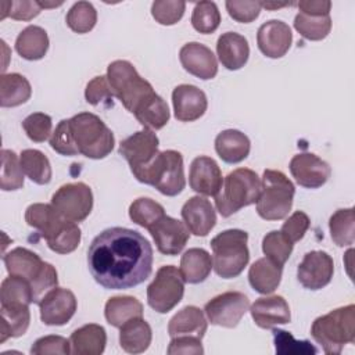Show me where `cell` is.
I'll list each match as a JSON object with an SVG mask.
<instances>
[{
    "label": "cell",
    "mask_w": 355,
    "mask_h": 355,
    "mask_svg": "<svg viewBox=\"0 0 355 355\" xmlns=\"http://www.w3.org/2000/svg\"><path fill=\"white\" fill-rule=\"evenodd\" d=\"M92 277L107 290H126L146 282L153 272V248L139 232L110 227L97 234L87 250Z\"/></svg>",
    "instance_id": "cell-1"
},
{
    "label": "cell",
    "mask_w": 355,
    "mask_h": 355,
    "mask_svg": "<svg viewBox=\"0 0 355 355\" xmlns=\"http://www.w3.org/2000/svg\"><path fill=\"white\" fill-rule=\"evenodd\" d=\"M107 79L114 96L146 129L158 130L168 123L171 115L166 101L139 75L132 62L112 61L107 68Z\"/></svg>",
    "instance_id": "cell-2"
},
{
    "label": "cell",
    "mask_w": 355,
    "mask_h": 355,
    "mask_svg": "<svg viewBox=\"0 0 355 355\" xmlns=\"http://www.w3.org/2000/svg\"><path fill=\"white\" fill-rule=\"evenodd\" d=\"M25 220L40 233L49 248L57 254H69L80 243L79 226L62 218L51 204H31L25 211Z\"/></svg>",
    "instance_id": "cell-3"
},
{
    "label": "cell",
    "mask_w": 355,
    "mask_h": 355,
    "mask_svg": "<svg viewBox=\"0 0 355 355\" xmlns=\"http://www.w3.org/2000/svg\"><path fill=\"white\" fill-rule=\"evenodd\" d=\"M6 269L12 276H19L31 283L33 302L39 304L42 298L58 284L55 268L42 261V258L24 247H17L3 257Z\"/></svg>",
    "instance_id": "cell-4"
},
{
    "label": "cell",
    "mask_w": 355,
    "mask_h": 355,
    "mask_svg": "<svg viewBox=\"0 0 355 355\" xmlns=\"http://www.w3.org/2000/svg\"><path fill=\"white\" fill-rule=\"evenodd\" d=\"M311 336L329 355H337L345 344L355 341V305L349 304L316 318Z\"/></svg>",
    "instance_id": "cell-5"
},
{
    "label": "cell",
    "mask_w": 355,
    "mask_h": 355,
    "mask_svg": "<svg viewBox=\"0 0 355 355\" xmlns=\"http://www.w3.org/2000/svg\"><path fill=\"white\" fill-rule=\"evenodd\" d=\"M248 234L240 229H227L211 240L212 268L222 279L237 277L250 261Z\"/></svg>",
    "instance_id": "cell-6"
},
{
    "label": "cell",
    "mask_w": 355,
    "mask_h": 355,
    "mask_svg": "<svg viewBox=\"0 0 355 355\" xmlns=\"http://www.w3.org/2000/svg\"><path fill=\"white\" fill-rule=\"evenodd\" d=\"M68 121L79 154L92 159H101L114 150V135L100 116L92 112H79Z\"/></svg>",
    "instance_id": "cell-7"
},
{
    "label": "cell",
    "mask_w": 355,
    "mask_h": 355,
    "mask_svg": "<svg viewBox=\"0 0 355 355\" xmlns=\"http://www.w3.org/2000/svg\"><path fill=\"white\" fill-rule=\"evenodd\" d=\"M259 193V176L252 169L237 168L223 179V184L215 196V205L218 212L227 218L241 208L255 204Z\"/></svg>",
    "instance_id": "cell-8"
},
{
    "label": "cell",
    "mask_w": 355,
    "mask_h": 355,
    "mask_svg": "<svg viewBox=\"0 0 355 355\" xmlns=\"http://www.w3.org/2000/svg\"><path fill=\"white\" fill-rule=\"evenodd\" d=\"M295 187L293 182L276 169H265L261 180V193L257 200V214L265 220L286 218L293 207Z\"/></svg>",
    "instance_id": "cell-9"
},
{
    "label": "cell",
    "mask_w": 355,
    "mask_h": 355,
    "mask_svg": "<svg viewBox=\"0 0 355 355\" xmlns=\"http://www.w3.org/2000/svg\"><path fill=\"white\" fill-rule=\"evenodd\" d=\"M140 183L155 187L168 197L178 196L186 186L183 157L179 151H159L151 164L136 178Z\"/></svg>",
    "instance_id": "cell-10"
},
{
    "label": "cell",
    "mask_w": 355,
    "mask_h": 355,
    "mask_svg": "<svg viewBox=\"0 0 355 355\" xmlns=\"http://www.w3.org/2000/svg\"><path fill=\"white\" fill-rule=\"evenodd\" d=\"M184 280L173 265L161 266L147 287V302L158 313H168L183 298Z\"/></svg>",
    "instance_id": "cell-11"
},
{
    "label": "cell",
    "mask_w": 355,
    "mask_h": 355,
    "mask_svg": "<svg viewBox=\"0 0 355 355\" xmlns=\"http://www.w3.org/2000/svg\"><path fill=\"white\" fill-rule=\"evenodd\" d=\"M51 205L62 218L75 223L82 222L93 208L92 189L83 182L62 184L53 194Z\"/></svg>",
    "instance_id": "cell-12"
},
{
    "label": "cell",
    "mask_w": 355,
    "mask_h": 355,
    "mask_svg": "<svg viewBox=\"0 0 355 355\" xmlns=\"http://www.w3.org/2000/svg\"><path fill=\"white\" fill-rule=\"evenodd\" d=\"M250 309L248 297L240 291H226L209 300L204 312L208 322L215 326L233 329Z\"/></svg>",
    "instance_id": "cell-13"
},
{
    "label": "cell",
    "mask_w": 355,
    "mask_h": 355,
    "mask_svg": "<svg viewBox=\"0 0 355 355\" xmlns=\"http://www.w3.org/2000/svg\"><path fill=\"white\" fill-rule=\"evenodd\" d=\"M159 140L151 129H141L132 136L123 139L118 153L128 161L130 171L137 178L157 157Z\"/></svg>",
    "instance_id": "cell-14"
},
{
    "label": "cell",
    "mask_w": 355,
    "mask_h": 355,
    "mask_svg": "<svg viewBox=\"0 0 355 355\" xmlns=\"http://www.w3.org/2000/svg\"><path fill=\"white\" fill-rule=\"evenodd\" d=\"M334 262L324 251H309L304 255L297 269L298 282L304 288L320 290L326 287L333 277Z\"/></svg>",
    "instance_id": "cell-15"
},
{
    "label": "cell",
    "mask_w": 355,
    "mask_h": 355,
    "mask_svg": "<svg viewBox=\"0 0 355 355\" xmlns=\"http://www.w3.org/2000/svg\"><path fill=\"white\" fill-rule=\"evenodd\" d=\"M40 308V319L47 326H62L71 320L76 312L75 294L62 287L50 290L37 304Z\"/></svg>",
    "instance_id": "cell-16"
},
{
    "label": "cell",
    "mask_w": 355,
    "mask_h": 355,
    "mask_svg": "<svg viewBox=\"0 0 355 355\" xmlns=\"http://www.w3.org/2000/svg\"><path fill=\"white\" fill-rule=\"evenodd\" d=\"M288 168L294 180L305 189L322 187L331 175L329 164L312 153L294 155Z\"/></svg>",
    "instance_id": "cell-17"
},
{
    "label": "cell",
    "mask_w": 355,
    "mask_h": 355,
    "mask_svg": "<svg viewBox=\"0 0 355 355\" xmlns=\"http://www.w3.org/2000/svg\"><path fill=\"white\" fill-rule=\"evenodd\" d=\"M157 250L165 255H178L186 245L190 232L186 225L168 215L162 216L148 229Z\"/></svg>",
    "instance_id": "cell-18"
},
{
    "label": "cell",
    "mask_w": 355,
    "mask_h": 355,
    "mask_svg": "<svg viewBox=\"0 0 355 355\" xmlns=\"http://www.w3.org/2000/svg\"><path fill=\"white\" fill-rule=\"evenodd\" d=\"M189 184L198 194L215 197L223 184L222 172L216 161L207 155L196 157L190 165Z\"/></svg>",
    "instance_id": "cell-19"
},
{
    "label": "cell",
    "mask_w": 355,
    "mask_h": 355,
    "mask_svg": "<svg viewBox=\"0 0 355 355\" xmlns=\"http://www.w3.org/2000/svg\"><path fill=\"white\" fill-rule=\"evenodd\" d=\"M293 43L290 26L279 19H270L262 24L257 32V44L259 51L269 58L283 57Z\"/></svg>",
    "instance_id": "cell-20"
},
{
    "label": "cell",
    "mask_w": 355,
    "mask_h": 355,
    "mask_svg": "<svg viewBox=\"0 0 355 355\" xmlns=\"http://www.w3.org/2000/svg\"><path fill=\"white\" fill-rule=\"evenodd\" d=\"M175 118L180 122H193L201 118L208 107L205 93L194 85H179L172 92Z\"/></svg>",
    "instance_id": "cell-21"
},
{
    "label": "cell",
    "mask_w": 355,
    "mask_h": 355,
    "mask_svg": "<svg viewBox=\"0 0 355 355\" xmlns=\"http://www.w3.org/2000/svg\"><path fill=\"white\" fill-rule=\"evenodd\" d=\"M179 60L184 71L202 80L212 79L218 73V62L214 53L198 42H190L182 46Z\"/></svg>",
    "instance_id": "cell-22"
},
{
    "label": "cell",
    "mask_w": 355,
    "mask_h": 355,
    "mask_svg": "<svg viewBox=\"0 0 355 355\" xmlns=\"http://www.w3.org/2000/svg\"><path fill=\"white\" fill-rule=\"evenodd\" d=\"M182 218L190 233L194 236H207L216 225V212L205 197H190L182 207Z\"/></svg>",
    "instance_id": "cell-23"
},
{
    "label": "cell",
    "mask_w": 355,
    "mask_h": 355,
    "mask_svg": "<svg viewBox=\"0 0 355 355\" xmlns=\"http://www.w3.org/2000/svg\"><path fill=\"white\" fill-rule=\"evenodd\" d=\"M252 320L261 329H273L290 323L291 313L287 301L282 295L261 297L250 308Z\"/></svg>",
    "instance_id": "cell-24"
},
{
    "label": "cell",
    "mask_w": 355,
    "mask_h": 355,
    "mask_svg": "<svg viewBox=\"0 0 355 355\" xmlns=\"http://www.w3.org/2000/svg\"><path fill=\"white\" fill-rule=\"evenodd\" d=\"M216 54L220 64L229 71L243 68L250 55V46L247 39L236 32H226L218 37Z\"/></svg>",
    "instance_id": "cell-25"
},
{
    "label": "cell",
    "mask_w": 355,
    "mask_h": 355,
    "mask_svg": "<svg viewBox=\"0 0 355 355\" xmlns=\"http://www.w3.org/2000/svg\"><path fill=\"white\" fill-rule=\"evenodd\" d=\"M251 143L247 135L237 129H226L215 139V151L226 164H239L250 154Z\"/></svg>",
    "instance_id": "cell-26"
},
{
    "label": "cell",
    "mask_w": 355,
    "mask_h": 355,
    "mask_svg": "<svg viewBox=\"0 0 355 355\" xmlns=\"http://www.w3.org/2000/svg\"><path fill=\"white\" fill-rule=\"evenodd\" d=\"M69 343L73 355H100L105 349L107 334L103 326L89 323L76 329L71 334Z\"/></svg>",
    "instance_id": "cell-27"
},
{
    "label": "cell",
    "mask_w": 355,
    "mask_h": 355,
    "mask_svg": "<svg viewBox=\"0 0 355 355\" xmlns=\"http://www.w3.org/2000/svg\"><path fill=\"white\" fill-rule=\"evenodd\" d=\"M207 326L208 324L204 312L194 305H187L175 316H172L168 323V334L171 337L194 336L202 340L207 331Z\"/></svg>",
    "instance_id": "cell-28"
},
{
    "label": "cell",
    "mask_w": 355,
    "mask_h": 355,
    "mask_svg": "<svg viewBox=\"0 0 355 355\" xmlns=\"http://www.w3.org/2000/svg\"><path fill=\"white\" fill-rule=\"evenodd\" d=\"M0 343L7 338H17L26 333L31 322L29 304H1Z\"/></svg>",
    "instance_id": "cell-29"
},
{
    "label": "cell",
    "mask_w": 355,
    "mask_h": 355,
    "mask_svg": "<svg viewBox=\"0 0 355 355\" xmlns=\"http://www.w3.org/2000/svg\"><path fill=\"white\" fill-rule=\"evenodd\" d=\"M283 266L275 263L269 258L257 259L248 270V282L251 287L259 294L273 293L282 280Z\"/></svg>",
    "instance_id": "cell-30"
},
{
    "label": "cell",
    "mask_w": 355,
    "mask_h": 355,
    "mask_svg": "<svg viewBox=\"0 0 355 355\" xmlns=\"http://www.w3.org/2000/svg\"><path fill=\"white\" fill-rule=\"evenodd\" d=\"M119 345L129 354L144 352L153 338L150 324L143 318H135L119 327Z\"/></svg>",
    "instance_id": "cell-31"
},
{
    "label": "cell",
    "mask_w": 355,
    "mask_h": 355,
    "mask_svg": "<svg viewBox=\"0 0 355 355\" xmlns=\"http://www.w3.org/2000/svg\"><path fill=\"white\" fill-rule=\"evenodd\" d=\"M15 50L28 61L42 60L49 50L47 32L37 25L26 26L17 36Z\"/></svg>",
    "instance_id": "cell-32"
},
{
    "label": "cell",
    "mask_w": 355,
    "mask_h": 355,
    "mask_svg": "<svg viewBox=\"0 0 355 355\" xmlns=\"http://www.w3.org/2000/svg\"><path fill=\"white\" fill-rule=\"evenodd\" d=\"M212 258L204 248H190L180 258V273L184 283H202L211 273Z\"/></svg>",
    "instance_id": "cell-33"
},
{
    "label": "cell",
    "mask_w": 355,
    "mask_h": 355,
    "mask_svg": "<svg viewBox=\"0 0 355 355\" xmlns=\"http://www.w3.org/2000/svg\"><path fill=\"white\" fill-rule=\"evenodd\" d=\"M105 320L114 326L121 327L135 318L143 316L141 302L132 295H115L108 298L104 308Z\"/></svg>",
    "instance_id": "cell-34"
},
{
    "label": "cell",
    "mask_w": 355,
    "mask_h": 355,
    "mask_svg": "<svg viewBox=\"0 0 355 355\" xmlns=\"http://www.w3.org/2000/svg\"><path fill=\"white\" fill-rule=\"evenodd\" d=\"M32 96V87L28 79L21 73H1L0 76V105L18 107L26 103Z\"/></svg>",
    "instance_id": "cell-35"
},
{
    "label": "cell",
    "mask_w": 355,
    "mask_h": 355,
    "mask_svg": "<svg viewBox=\"0 0 355 355\" xmlns=\"http://www.w3.org/2000/svg\"><path fill=\"white\" fill-rule=\"evenodd\" d=\"M24 173L36 184H49L51 180V165L49 158L39 150L26 148L19 154Z\"/></svg>",
    "instance_id": "cell-36"
},
{
    "label": "cell",
    "mask_w": 355,
    "mask_h": 355,
    "mask_svg": "<svg viewBox=\"0 0 355 355\" xmlns=\"http://www.w3.org/2000/svg\"><path fill=\"white\" fill-rule=\"evenodd\" d=\"M330 236L338 247L352 245L355 240V216L354 208L337 209L329 220Z\"/></svg>",
    "instance_id": "cell-37"
},
{
    "label": "cell",
    "mask_w": 355,
    "mask_h": 355,
    "mask_svg": "<svg viewBox=\"0 0 355 355\" xmlns=\"http://www.w3.org/2000/svg\"><path fill=\"white\" fill-rule=\"evenodd\" d=\"M295 31L308 40H322L331 31L330 15H308L298 12L294 18Z\"/></svg>",
    "instance_id": "cell-38"
},
{
    "label": "cell",
    "mask_w": 355,
    "mask_h": 355,
    "mask_svg": "<svg viewBox=\"0 0 355 355\" xmlns=\"http://www.w3.org/2000/svg\"><path fill=\"white\" fill-rule=\"evenodd\" d=\"M162 216H165L164 207L148 197H140L129 207V218L147 230Z\"/></svg>",
    "instance_id": "cell-39"
},
{
    "label": "cell",
    "mask_w": 355,
    "mask_h": 355,
    "mask_svg": "<svg viewBox=\"0 0 355 355\" xmlns=\"http://www.w3.org/2000/svg\"><path fill=\"white\" fill-rule=\"evenodd\" d=\"M24 186V171L19 159L12 150H1V176L0 187L4 191H12L22 189Z\"/></svg>",
    "instance_id": "cell-40"
},
{
    "label": "cell",
    "mask_w": 355,
    "mask_h": 355,
    "mask_svg": "<svg viewBox=\"0 0 355 355\" xmlns=\"http://www.w3.org/2000/svg\"><path fill=\"white\" fill-rule=\"evenodd\" d=\"M0 300L1 304H32L33 293L31 283L19 276L10 275L1 283Z\"/></svg>",
    "instance_id": "cell-41"
},
{
    "label": "cell",
    "mask_w": 355,
    "mask_h": 355,
    "mask_svg": "<svg viewBox=\"0 0 355 355\" xmlns=\"http://www.w3.org/2000/svg\"><path fill=\"white\" fill-rule=\"evenodd\" d=\"M65 21L71 31L80 35L87 33L97 22V11L89 1H78L67 12Z\"/></svg>",
    "instance_id": "cell-42"
},
{
    "label": "cell",
    "mask_w": 355,
    "mask_h": 355,
    "mask_svg": "<svg viewBox=\"0 0 355 355\" xmlns=\"http://www.w3.org/2000/svg\"><path fill=\"white\" fill-rule=\"evenodd\" d=\"M293 243L280 232L272 230L262 239V251L275 263L283 266L293 252Z\"/></svg>",
    "instance_id": "cell-43"
},
{
    "label": "cell",
    "mask_w": 355,
    "mask_h": 355,
    "mask_svg": "<svg viewBox=\"0 0 355 355\" xmlns=\"http://www.w3.org/2000/svg\"><path fill=\"white\" fill-rule=\"evenodd\" d=\"M220 24V12L214 1L196 3L191 14L193 28L204 35L212 33Z\"/></svg>",
    "instance_id": "cell-44"
},
{
    "label": "cell",
    "mask_w": 355,
    "mask_h": 355,
    "mask_svg": "<svg viewBox=\"0 0 355 355\" xmlns=\"http://www.w3.org/2000/svg\"><path fill=\"white\" fill-rule=\"evenodd\" d=\"M186 3L182 0H157L151 6L153 18L161 25H175L184 14Z\"/></svg>",
    "instance_id": "cell-45"
},
{
    "label": "cell",
    "mask_w": 355,
    "mask_h": 355,
    "mask_svg": "<svg viewBox=\"0 0 355 355\" xmlns=\"http://www.w3.org/2000/svg\"><path fill=\"white\" fill-rule=\"evenodd\" d=\"M51 116L44 112H33L22 121V129L26 136L36 143H42L51 136Z\"/></svg>",
    "instance_id": "cell-46"
},
{
    "label": "cell",
    "mask_w": 355,
    "mask_h": 355,
    "mask_svg": "<svg viewBox=\"0 0 355 355\" xmlns=\"http://www.w3.org/2000/svg\"><path fill=\"white\" fill-rule=\"evenodd\" d=\"M50 146L51 148L61 154V155H78L79 151L75 146L73 137H72V132L69 128V121L68 119H62L58 122V125L55 126L54 132L50 136Z\"/></svg>",
    "instance_id": "cell-47"
},
{
    "label": "cell",
    "mask_w": 355,
    "mask_h": 355,
    "mask_svg": "<svg viewBox=\"0 0 355 355\" xmlns=\"http://www.w3.org/2000/svg\"><path fill=\"white\" fill-rule=\"evenodd\" d=\"M112 97H114V93L110 87L107 76H103V75L96 76L86 85L85 98L92 105H98V104L112 105Z\"/></svg>",
    "instance_id": "cell-48"
},
{
    "label": "cell",
    "mask_w": 355,
    "mask_h": 355,
    "mask_svg": "<svg viewBox=\"0 0 355 355\" xmlns=\"http://www.w3.org/2000/svg\"><path fill=\"white\" fill-rule=\"evenodd\" d=\"M71 352V343L62 336H44L37 338L32 348L31 354L33 355H47V354H60L68 355Z\"/></svg>",
    "instance_id": "cell-49"
},
{
    "label": "cell",
    "mask_w": 355,
    "mask_h": 355,
    "mask_svg": "<svg viewBox=\"0 0 355 355\" xmlns=\"http://www.w3.org/2000/svg\"><path fill=\"white\" fill-rule=\"evenodd\" d=\"M229 15L243 24H250L258 18L261 11V1H236L230 0L225 3Z\"/></svg>",
    "instance_id": "cell-50"
},
{
    "label": "cell",
    "mask_w": 355,
    "mask_h": 355,
    "mask_svg": "<svg viewBox=\"0 0 355 355\" xmlns=\"http://www.w3.org/2000/svg\"><path fill=\"white\" fill-rule=\"evenodd\" d=\"M309 225H311L309 216L302 211H295L283 223L280 232L294 244L305 236L306 230L309 229Z\"/></svg>",
    "instance_id": "cell-51"
},
{
    "label": "cell",
    "mask_w": 355,
    "mask_h": 355,
    "mask_svg": "<svg viewBox=\"0 0 355 355\" xmlns=\"http://www.w3.org/2000/svg\"><path fill=\"white\" fill-rule=\"evenodd\" d=\"M273 338H275V347L276 351L287 344H290V347H287L284 349L283 354H316V348L311 345L309 341L304 340V341H297L294 340V337L286 331V330H280V329H273Z\"/></svg>",
    "instance_id": "cell-52"
},
{
    "label": "cell",
    "mask_w": 355,
    "mask_h": 355,
    "mask_svg": "<svg viewBox=\"0 0 355 355\" xmlns=\"http://www.w3.org/2000/svg\"><path fill=\"white\" fill-rule=\"evenodd\" d=\"M166 352L169 355H173V354L202 355L204 354V348L201 345V338H198V337H194V336H178V337H172Z\"/></svg>",
    "instance_id": "cell-53"
},
{
    "label": "cell",
    "mask_w": 355,
    "mask_h": 355,
    "mask_svg": "<svg viewBox=\"0 0 355 355\" xmlns=\"http://www.w3.org/2000/svg\"><path fill=\"white\" fill-rule=\"evenodd\" d=\"M40 11H42V7L39 6V1L19 0V1H11V8L8 15L17 21H31L35 17H37Z\"/></svg>",
    "instance_id": "cell-54"
},
{
    "label": "cell",
    "mask_w": 355,
    "mask_h": 355,
    "mask_svg": "<svg viewBox=\"0 0 355 355\" xmlns=\"http://www.w3.org/2000/svg\"><path fill=\"white\" fill-rule=\"evenodd\" d=\"M300 12L308 15H329L331 1L329 0H302L297 3Z\"/></svg>",
    "instance_id": "cell-55"
},
{
    "label": "cell",
    "mask_w": 355,
    "mask_h": 355,
    "mask_svg": "<svg viewBox=\"0 0 355 355\" xmlns=\"http://www.w3.org/2000/svg\"><path fill=\"white\" fill-rule=\"evenodd\" d=\"M294 4L295 3H266V1H261V7H265V8H269V10H276V8L294 6Z\"/></svg>",
    "instance_id": "cell-56"
}]
</instances>
